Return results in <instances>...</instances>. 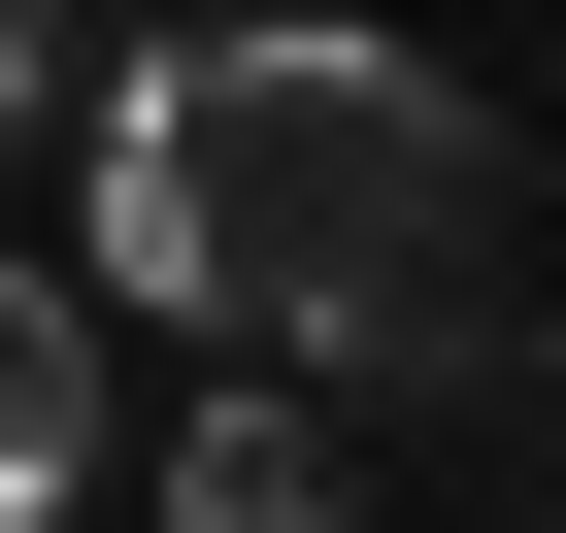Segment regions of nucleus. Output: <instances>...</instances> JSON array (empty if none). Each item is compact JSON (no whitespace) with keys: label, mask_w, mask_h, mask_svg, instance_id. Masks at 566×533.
<instances>
[{"label":"nucleus","mask_w":566,"mask_h":533,"mask_svg":"<svg viewBox=\"0 0 566 533\" xmlns=\"http://www.w3.org/2000/svg\"><path fill=\"white\" fill-rule=\"evenodd\" d=\"M101 301L467 400V367H533V167L367 0H233V34H134V101H101Z\"/></svg>","instance_id":"nucleus-1"},{"label":"nucleus","mask_w":566,"mask_h":533,"mask_svg":"<svg viewBox=\"0 0 566 533\" xmlns=\"http://www.w3.org/2000/svg\"><path fill=\"white\" fill-rule=\"evenodd\" d=\"M167 533H367V467H334V367H233V400L167 433Z\"/></svg>","instance_id":"nucleus-2"},{"label":"nucleus","mask_w":566,"mask_h":533,"mask_svg":"<svg viewBox=\"0 0 566 533\" xmlns=\"http://www.w3.org/2000/svg\"><path fill=\"white\" fill-rule=\"evenodd\" d=\"M67 500H101V301L0 266V533H67Z\"/></svg>","instance_id":"nucleus-3"},{"label":"nucleus","mask_w":566,"mask_h":533,"mask_svg":"<svg viewBox=\"0 0 566 533\" xmlns=\"http://www.w3.org/2000/svg\"><path fill=\"white\" fill-rule=\"evenodd\" d=\"M34 101H67V0H0V134H34Z\"/></svg>","instance_id":"nucleus-4"}]
</instances>
